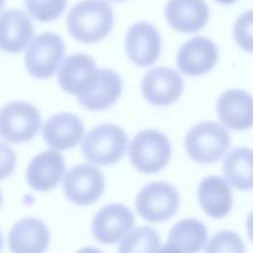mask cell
Instances as JSON below:
<instances>
[{"mask_svg":"<svg viewBox=\"0 0 253 253\" xmlns=\"http://www.w3.org/2000/svg\"><path fill=\"white\" fill-rule=\"evenodd\" d=\"M63 56V40L53 32H43L30 43L25 54V66L32 77L47 79L56 73Z\"/></svg>","mask_w":253,"mask_h":253,"instance_id":"obj_7","label":"cell"},{"mask_svg":"<svg viewBox=\"0 0 253 253\" xmlns=\"http://www.w3.org/2000/svg\"><path fill=\"white\" fill-rule=\"evenodd\" d=\"M2 247V237H1V232H0V251H1Z\"/></svg>","mask_w":253,"mask_h":253,"instance_id":"obj_31","label":"cell"},{"mask_svg":"<svg viewBox=\"0 0 253 253\" xmlns=\"http://www.w3.org/2000/svg\"><path fill=\"white\" fill-rule=\"evenodd\" d=\"M4 4H5V0H0V10L2 9V6H4Z\"/></svg>","mask_w":253,"mask_h":253,"instance_id":"obj_32","label":"cell"},{"mask_svg":"<svg viewBox=\"0 0 253 253\" xmlns=\"http://www.w3.org/2000/svg\"><path fill=\"white\" fill-rule=\"evenodd\" d=\"M246 226H247V234H249L250 240L253 242V211L249 215V217H247Z\"/></svg>","mask_w":253,"mask_h":253,"instance_id":"obj_29","label":"cell"},{"mask_svg":"<svg viewBox=\"0 0 253 253\" xmlns=\"http://www.w3.org/2000/svg\"><path fill=\"white\" fill-rule=\"evenodd\" d=\"M224 175L237 190L253 189V150L239 147L227 153L222 163Z\"/></svg>","mask_w":253,"mask_h":253,"instance_id":"obj_23","label":"cell"},{"mask_svg":"<svg viewBox=\"0 0 253 253\" xmlns=\"http://www.w3.org/2000/svg\"><path fill=\"white\" fill-rule=\"evenodd\" d=\"M179 209V194L173 185L153 182L136 197V210L148 222H162L174 216Z\"/></svg>","mask_w":253,"mask_h":253,"instance_id":"obj_6","label":"cell"},{"mask_svg":"<svg viewBox=\"0 0 253 253\" xmlns=\"http://www.w3.org/2000/svg\"><path fill=\"white\" fill-rule=\"evenodd\" d=\"M208 244V230L197 219H184L174 225L168 235L167 245L162 250L173 252H199Z\"/></svg>","mask_w":253,"mask_h":253,"instance_id":"obj_21","label":"cell"},{"mask_svg":"<svg viewBox=\"0 0 253 253\" xmlns=\"http://www.w3.org/2000/svg\"><path fill=\"white\" fill-rule=\"evenodd\" d=\"M16 153L9 145L0 142V180L6 179L15 169Z\"/></svg>","mask_w":253,"mask_h":253,"instance_id":"obj_28","label":"cell"},{"mask_svg":"<svg viewBox=\"0 0 253 253\" xmlns=\"http://www.w3.org/2000/svg\"><path fill=\"white\" fill-rule=\"evenodd\" d=\"M161 240L152 227L142 226L128 231L119 246V252L151 253L161 250Z\"/></svg>","mask_w":253,"mask_h":253,"instance_id":"obj_24","label":"cell"},{"mask_svg":"<svg viewBox=\"0 0 253 253\" xmlns=\"http://www.w3.org/2000/svg\"><path fill=\"white\" fill-rule=\"evenodd\" d=\"M57 79L66 93L79 98L93 90L99 79V69L90 56L74 53L59 66Z\"/></svg>","mask_w":253,"mask_h":253,"instance_id":"obj_9","label":"cell"},{"mask_svg":"<svg viewBox=\"0 0 253 253\" xmlns=\"http://www.w3.org/2000/svg\"><path fill=\"white\" fill-rule=\"evenodd\" d=\"M162 41L158 30L147 21L133 24L125 39V51L130 61L138 67H150L160 58Z\"/></svg>","mask_w":253,"mask_h":253,"instance_id":"obj_11","label":"cell"},{"mask_svg":"<svg viewBox=\"0 0 253 253\" xmlns=\"http://www.w3.org/2000/svg\"><path fill=\"white\" fill-rule=\"evenodd\" d=\"M123 91V79L113 69H99V79L90 93L79 96L78 101L90 111H101L116 103Z\"/></svg>","mask_w":253,"mask_h":253,"instance_id":"obj_22","label":"cell"},{"mask_svg":"<svg viewBox=\"0 0 253 253\" xmlns=\"http://www.w3.org/2000/svg\"><path fill=\"white\" fill-rule=\"evenodd\" d=\"M34 36V25L24 11L5 10L0 14V49L7 53L24 51Z\"/></svg>","mask_w":253,"mask_h":253,"instance_id":"obj_17","label":"cell"},{"mask_svg":"<svg viewBox=\"0 0 253 253\" xmlns=\"http://www.w3.org/2000/svg\"><path fill=\"white\" fill-rule=\"evenodd\" d=\"M42 135L48 147L66 151L81 142L84 136V124L74 114H56L44 123Z\"/></svg>","mask_w":253,"mask_h":253,"instance_id":"obj_16","label":"cell"},{"mask_svg":"<svg viewBox=\"0 0 253 253\" xmlns=\"http://www.w3.org/2000/svg\"><path fill=\"white\" fill-rule=\"evenodd\" d=\"M109 1H115V2H121V1H126V0H109Z\"/></svg>","mask_w":253,"mask_h":253,"instance_id":"obj_33","label":"cell"},{"mask_svg":"<svg viewBox=\"0 0 253 253\" xmlns=\"http://www.w3.org/2000/svg\"><path fill=\"white\" fill-rule=\"evenodd\" d=\"M7 241L12 252H43L48 247L49 231L41 220L24 217L11 227Z\"/></svg>","mask_w":253,"mask_h":253,"instance_id":"obj_19","label":"cell"},{"mask_svg":"<svg viewBox=\"0 0 253 253\" xmlns=\"http://www.w3.org/2000/svg\"><path fill=\"white\" fill-rule=\"evenodd\" d=\"M216 2H219V4L221 5H231L234 4V2H236L237 0H215Z\"/></svg>","mask_w":253,"mask_h":253,"instance_id":"obj_30","label":"cell"},{"mask_svg":"<svg viewBox=\"0 0 253 253\" xmlns=\"http://www.w3.org/2000/svg\"><path fill=\"white\" fill-rule=\"evenodd\" d=\"M219 51L214 42L203 36H195L185 42L177 54V64L180 72L197 77L207 74L216 66Z\"/></svg>","mask_w":253,"mask_h":253,"instance_id":"obj_13","label":"cell"},{"mask_svg":"<svg viewBox=\"0 0 253 253\" xmlns=\"http://www.w3.org/2000/svg\"><path fill=\"white\" fill-rule=\"evenodd\" d=\"M165 14L168 24L183 34H193L204 29L210 16L204 0H169Z\"/></svg>","mask_w":253,"mask_h":253,"instance_id":"obj_18","label":"cell"},{"mask_svg":"<svg viewBox=\"0 0 253 253\" xmlns=\"http://www.w3.org/2000/svg\"><path fill=\"white\" fill-rule=\"evenodd\" d=\"M25 6L37 21L49 22L63 14L67 0H25Z\"/></svg>","mask_w":253,"mask_h":253,"instance_id":"obj_25","label":"cell"},{"mask_svg":"<svg viewBox=\"0 0 253 253\" xmlns=\"http://www.w3.org/2000/svg\"><path fill=\"white\" fill-rule=\"evenodd\" d=\"M146 100L156 106L172 105L184 90V82L177 71L157 67L145 74L141 85Z\"/></svg>","mask_w":253,"mask_h":253,"instance_id":"obj_10","label":"cell"},{"mask_svg":"<svg viewBox=\"0 0 253 253\" xmlns=\"http://www.w3.org/2000/svg\"><path fill=\"white\" fill-rule=\"evenodd\" d=\"M170 155V142L167 136L152 128L138 132L128 147L131 163L143 174H155L165 169Z\"/></svg>","mask_w":253,"mask_h":253,"instance_id":"obj_4","label":"cell"},{"mask_svg":"<svg viewBox=\"0 0 253 253\" xmlns=\"http://www.w3.org/2000/svg\"><path fill=\"white\" fill-rule=\"evenodd\" d=\"M234 39L244 51L253 53V10L244 12L234 25Z\"/></svg>","mask_w":253,"mask_h":253,"instance_id":"obj_27","label":"cell"},{"mask_svg":"<svg viewBox=\"0 0 253 253\" xmlns=\"http://www.w3.org/2000/svg\"><path fill=\"white\" fill-rule=\"evenodd\" d=\"M198 200L202 209L212 219H222L232 208V192L229 182L220 175H209L200 182Z\"/></svg>","mask_w":253,"mask_h":253,"instance_id":"obj_20","label":"cell"},{"mask_svg":"<svg viewBox=\"0 0 253 253\" xmlns=\"http://www.w3.org/2000/svg\"><path fill=\"white\" fill-rule=\"evenodd\" d=\"M64 172L66 163L61 153L57 150L43 151L35 156L27 167V184L37 192H48L57 187Z\"/></svg>","mask_w":253,"mask_h":253,"instance_id":"obj_15","label":"cell"},{"mask_svg":"<svg viewBox=\"0 0 253 253\" xmlns=\"http://www.w3.org/2000/svg\"><path fill=\"white\" fill-rule=\"evenodd\" d=\"M41 127L39 109L26 101H12L0 109V137L11 143L34 138Z\"/></svg>","mask_w":253,"mask_h":253,"instance_id":"obj_5","label":"cell"},{"mask_svg":"<svg viewBox=\"0 0 253 253\" xmlns=\"http://www.w3.org/2000/svg\"><path fill=\"white\" fill-rule=\"evenodd\" d=\"M128 138L125 131L114 124L91 128L82 142L84 158L93 165L111 166L123 160Z\"/></svg>","mask_w":253,"mask_h":253,"instance_id":"obj_3","label":"cell"},{"mask_svg":"<svg viewBox=\"0 0 253 253\" xmlns=\"http://www.w3.org/2000/svg\"><path fill=\"white\" fill-rule=\"evenodd\" d=\"M207 252H245L242 239L234 231L224 230L210 240L205 246Z\"/></svg>","mask_w":253,"mask_h":253,"instance_id":"obj_26","label":"cell"},{"mask_svg":"<svg viewBox=\"0 0 253 253\" xmlns=\"http://www.w3.org/2000/svg\"><path fill=\"white\" fill-rule=\"evenodd\" d=\"M114 11L104 0H82L67 16V29L82 43L100 42L111 32Z\"/></svg>","mask_w":253,"mask_h":253,"instance_id":"obj_1","label":"cell"},{"mask_svg":"<svg viewBox=\"0 0 253 253\" xmlns=\"http://www.w3.org/2000/svg\"><path fill=\"white\" fill-rule=\"evenodd\" d=\"M217 116L226 127L246 131L253 126V96L241 89H230L220 95Z\"/></svg>","mask_w":253,"mask_h":253,"instance_id":"obj_14","label":"cell"},{"mask_svg":"<svg viewBox=\"0 0 253 253\" xmlns=\"http://www.w3.org/2000/svg\"><path fill=\"white\" fill-rule=\"evenodd\" d=\"M1 202H2V197H1V192H0V207H1Z\"/></svg>","mask_w":253,"mask_h":253,"instance_id":"obj_34","label":"cell"},{"mask_svg":"<svg viewBox=\"0 0 253 253\" xmlns=\"http://www.w3.org/2000/svg\"><path fill=\"white\" fill-rule=\"evenodd\" d=\"M104 189L105 179L103 172L91 165L82 163L64 174V195L69 202L79 207H86L98 202Z\"/></svg>","mask_w":253,"mask_h":253,"instance_id":"obj_8","label":"cell"},{"mask_svg":"<svg viewBox=\"0 0 253 253\" xmlns=\"http://www.w3.org/2000/svg\"><path fill=\"white\" fill-rule=\"evenodd\" d=\"M230 145L229 131L215 121H203L193 126L184 140L188 156L200 165H211L220 161Z\"/></svg>","mask_w":253,"mask_h":253,"instance_id":"obj_2","label":"cell"},{"mask_svg":"<svg viewBox=\"0 0 253 253\" xmlns=\"http://www.w3.org/2000/svg\"><path fill=\"white\" fill-rule=\"evenodd\" d=\"M135 224L131 209L123 204H109L101 208L91 222L94 239L103 245H114L120 241Z\"/></svg>","mask_w":253,"mask_h":253,"instance_id":"obj_12","label":"cell"}]
</instances>
